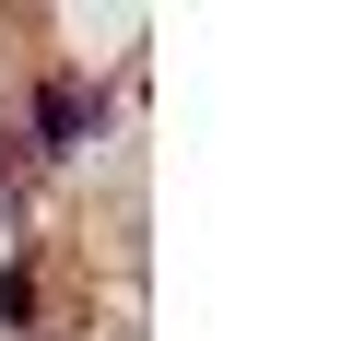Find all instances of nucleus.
Returning a JSON list of instances; mask_svg holds the SVG:
<instances>
[{
  "mask_svg": "<svg viewBox=\"0 0 353 341\" xmlns=\"http://www.w3.org/2000/svg\"><path fill=\"white\" fill-rule=\"evenodd\" d=\"M36 130H48V153H83V130H94V94H83V83H48V94H36Z\"/></svg>",
  "mask_w": 353,
  "mask_h": 341,
  "instance_id": "obj_1",
  "label": "nucleus"
}]
</instances>
